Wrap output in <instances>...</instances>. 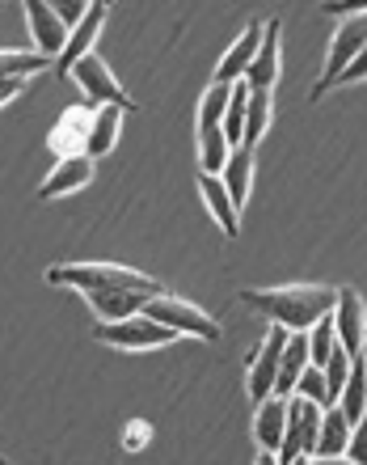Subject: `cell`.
Returning a JSON list of instances; mask_svg holds the SVG:
<instances>
[{"instance_id": "31", "label": "cell", "mask_w": 367, "mask_h": 465, "mask_svg": "<svg viewBox=\"0 0 367 465\" xmlns=\"http://www.w3.org/2000/svg\"><path fill=\"white\" fill-rule=\"evenodd\" d=\"M351 364H355V355H346L343 347H338V351L325 360V368H321V372H325V385H330V398H333V402L343 398V385H346V377H351Z\"/></svg>"}, {"instance_id": "38", "label": "cell", "mask_w": 367, "mask_h": 465, "mask_svg": "<svg viewBox=\"0 0 367 465\" xmlns=\"http://www.w3.org/2000/svg\"><path fill=\"white\" fill-rule=\"evenodd\" d=\"M363 364H367V347H363Z\"/></svg>"}, {"instance_id": "19", "label": "cell", "mask_w": 367, "mask_h": 465, "mask_svg": "<svg viewBox=\"0 0 367 465\" xmlns=\"http://www.w3.org/2000/svg\"><path fill=\"white\" fill-rule=\"evenodd\" d=\"M308 360V331L304 334H287V347H283V364H279V381H275V398H292L295 381L304 377Z\"/></svg>"}, {"instance_id": "37", "label": "cell", "mask_w": 367, "mask_h": 465, "mask_svg": "<svg viewBox=\"0 0 367 465\" xmlns=\"http://www.w3.org/2000/svg\"><path fill=\"white\" fill-rule=\"evenodd\" d=\"M283 465H313V457H295V461H283Z\"/></svg>"}, {"instance_id": "8", "label": "cell", "mask_w": 367, "mask_h": 465, "mask_svg": "<svg viewBox=\"0 0 367 465\" xmlns=\"http://www.w3.org/2000/svg\"><path fill=\"white\" fill-rule=\"evenodd\" d=\"M68 76H72L76 85H81V94H85L93 106H119V111H135V102L122 94L119 76L111 73V64L101 60L98 51H93V55H85V60L76 64Z\"/></svg>"}, {"instance_id": "2", "label": "cell", "mask_w": 367, "mask_h": 465, "mask_svg": "<svg viewBox=\"0 0 367 465\" xmlns=\"http://www.w3.org/2000/svg\"><path fill=\"white\" fill-rule=\"evenodd\" d=\"M47 283H63L76 292H148V296H165L160 280L144 275L135 267H119V262H68V267H51Z\"/></svg>"}, {"instance_id": "36", "label": "cell", "mask_w": 367, "mask_h": 465, "mask_svg": "<svg viewBox=\"0 0 367 465\" xmlns=\"http://www.w3.org/2000/svg\"><path fill=\"white\" fill-rule=\"evenodd\" d=\"M254 465H283V461H279V453H262V449H257V461Z\"/></svg>"}, {"instance_id": "24", "label": "cell", "mask_w": 367, "mask_h": 465, "mask_svg": "<svg viewBox=\"0 0 367 465\" xmlns=\"http://www.w3.org/2000/svg\"><path fill=\"white\" fill-rule=\"evenodd\" d=\"M228 157H233V144H228L224 127H198V170L224 173Z\"/></svg>"}, {"instance_id": "11", "label": "cell", "mask_w": 367, "mask_h": 465, "mask_svg": "<svg viewBox=\"0 0 367 465\" xmlns=\"http://www.w3.org/2000/svg\"><path fill=\"white\" fill-rule=\"evenodd\" d=\"M333 331H338V343H343L346 355H363V347H367V301L355 292V288H343V292H338Z\"/></svg>"}, {"instance_id": "29", "label": "cell", "mask_w": 367, "mask_h": 465, "mask_svg": "<svg viewBox=\"0 0 367 465\" xmlns=\"http://www.w3.org/2000/svg\"><path fill=\"white\" fill-rule=\"evenodd\" d=\"M338 331H333V313L330 318H321L313 331H308V360H313V368H325V360H330L333 351H338Z\"/></svg>"}, {"instance_id": "33", "label": "cell", "mask_w": 367, "mask_h": 465, "mask_svg": "<svg viewBox=\"0 0 367 465\" xmlns=\"http://www.w3.org/2000/svg\"><path fill=\"white\" fill-rule=\"evenodd\" d=\"M359 81H367V47L359 51V60L351 64V68H346V73H343V81H338V85H359Z\"/></svg>"}, {"instance_id": "27", "label": "cell", "mask_w": 367, "mask_h": 465, "mask_svg": "<svg viewBox=\"0 0 367 465\" xmlns=\"http://www.w3.org/2000/svg\"><path fill=\"white\" fill-rule=\"evenodd\" d=\"M228 102H233V85H220L211 81L198 98V127H220L224 114H228Z\"/></svg>"}, {"instance_id": "15", "label": "cell", "mask_w": 367, "mask_h": 465, "mask_svg": "<svg viewBox=\"0 0 367 465\" xmlns=\"http://www.w3.org/2000/svg\"><path fill=\"white\" fill-rule=\"evenodd\" d=\"M106 17H111V9H106V5H89L85 22H81L72 35H68V47H63V55L55 60V68H60V73H72V68L85 60V55H93V47H98V35H101V25H106Z\"/></svg>"}, {"instance_id": "9", "label": "cell", "mask_w": 367, "mask_h": 465, "mask_svg": "<svg viewBox=\"0 0 367 465\" xmlns=\"http://www.w3.org/2000/svg\"><path fill=\"white\" fill-rule=\"evenodd\" d=\"M25 30H30V38H34V51L38 55H47L51 64L63 55L68 35H72V30L60 22L55 5H47V0H25Z\"/></svg>"}, {"instance_id": "13", "label": "cell", "mask_w": 367, "mask_h": 465, "mask_svg": "<svg viewBox=\"0 0 367 465\" xmlns=\"http://www.w3.org/2000/svg\"><path fill=\"white\" fill-rule=\"evenodd\" d=\"M93 114H98V106H68V111H63V119L55 123V132H51V153H55V161L85 153Z\"/></svg>"}, {"instance_id": "3", "label": "cell", "mask_w": 367, "mask_h": 465, "mask_svg": "<svg viewBox=\"0 0 367 465\" xmlns=\"http://www.w3.org/2000/svg\"><path fill=\"white\" fill-rule=\"evenodd\" d=\"M367 47V9L355 13V17H343V22L333 25V38H330V55H325V68H321L317 85H313V98H325L343 73L351 64L359 60V51Z\"/></svg>"}, {"instance_id": "32", "label": "cell", "mask_w": 367, "mask_h": 465, "mask_svg": "<svg viewBox=\"0 0 367 465\" xmlns=\"http://www.w3.org/2000/svg\"><path fill=\"white\" fill-rule=\"evenodd\" d=\"M346 457L355 465H367V415L355 423V431H351V449H346Z\"/></svg>"}, {"instance_id": "23", "label": "cell", "mask_w": 367, "mask_h": 465, "mask_svg": "<svg viewBox=\"0 0 367 465\" xmlns=\"http://www.w3.org/2000/svg\"><path fill=\"white\" fill-rule=\"evenodd\" d=\"M51 60L38 55L34 47H0V81H30V76L47 73Z\"/></svg>"}, {"instance_id": "21", "label": "cell", "mask_w": 367, "mask_h": 465, "mask_svg": "<svg viewBox=\"0 0 367 465\" xmlns=\"http://www.w3.org/2000/svg\"><path fill=\"white\" fill-rule=\"evenodd\" d=\"M351 431H355V423L343 415V406H330L325 419H321V440H317V453L313 457H346Z\"/></svg>"}, {"instance_id": "34", "label": "cell", "mask_w": 367, "mask_h": 465, "mask_svg": "<svg viewBox=\"0 0 367 465\" xmlns=\"http://www.w3.org/2000/svg\"><path fill=\"white\" fill-rule=\"evenodd\" d=\"M22 89H25V81H0V106H9Z\"/></svg>"}, {"instance_id": "16", "label": "cell", "mask_w": 367, "mask_h": 465, "mask_svg": "<svg viewBox=\"0 0 367 465\" xmlns=\"http://www.w3.org/2000/svg\"><path fill=\"white\" fill-rule=\"evenodd\" d=\"M287 436V398H266L254 406V440L262 453H279Z\"/></svg>"}, {"instance_id": "25", "label": "cell", "mask_w": 367, "mask_h": 465, "mask_svg": "<svg viewBox=\"0 0 367 465\" xmlns=\"http://www.w3.org/2000/svg\"><path fill=\"white\" fill-rule=\"evenodd\" d=\"M338 406H343V415L351 419V423H359V419L367 415V364H363V355H355V364H351V377H346V385H343Z\"/></svg>"}, {"instance_id": "1", "label": "cell", "mask_w": 367, "mask_h": 465, "mask_svg": "<svg viewBox=\"0 0 367 465\" xmlns=\"http://www.w3.org/2000/svg\"><path fill=\"white\" fill-rule=\"evenodd\" d=\"M338 292L343 288H330V283H279V288H245L241 305L283 331L304 334L338 309Z\"/></svg>"}, {"instance_id": "5", "label": "cell", "mask_w": 367, "mask_h": 465, "mask_svg": "<svg viewBox=\"0 0 367 465\" xmlns=\"http://www.w3.org/2000/svg\"><path fill=\"white\" fill-rule=\"evenodd\" d=\"M144 313H148L152 322H160V326H169V331H178V334L203 339V343H216V339L224 334V331H220V322L211 318L208 309L190 305V301H182V296H173V292L152 296Z\"/></svg>"}, {"instance_id": "18", "label": "cell", "mask_w": 367, "mask_h": 465, "mask_svg": "<svg viewBox=\"0 0 367 465\" xmlns=\"http://www.w3.org/2000/svg\"><path fill=\"white\" fill-rule=\"evenodd\" d=\"M89 309L98 313V322H122V318H135V313H144L148 292H85Z\"/></svg>"}, {"instance_id": "26", "label": "cell", "mask_w": 367, "mask_h": 465, "mask_svg": "<svg viewBox=\"0 0 367 465\" xmlns=\"http://www.w3.org/2000/svg\"><path fill=\"white\" fill-rule=\"evenodd\" d=\"M270 119H275V98L262 89H249V114H245V144L241 148H257L266 135Z\"/></svg>"}, {"instance_id": "10", "label": "cell", "mask_w": 367, "mask_h": 465, "mask_svg": "<svg viewBox=\"0 0 367 465\" xmlns=\"http://www.w3.org/2000/svg\"><path fill=\"white\" fill-rule=\"evenodd\" d=\"M262 38H266V22H249V25H245L241 38L224 51V60H220V68H216V76H211V81H220V85H241L245 76H249V68H254L257 51H262Z\"/></svg>"}, {"instance_id": "12", "label": "cell", "mask_w": 367, "mask_h": 465, "mask_svg": "<svg viewBox=\"0 0 367 465\" xmlns=\"http://www.w3.org/2000/svg\"><path fill=\"white\" fill-rule=\"evenodd\" d=\"M93 183V157L89 153H76V157H63L51 165V173L38 186V199H60V195H76Z\"/></svg>"}, {"instance_id": "4", "label": "cell", "mask_w": 367, "mask_h": 465, "mask_svg": "<svg viewBox=\"0 0 367 465\" xmlns=\"http://www.w3.org/2000/svg\"><path fill=\"white\" fill-rule=\"evenodd\" d=\"M93 339L106 347H119V351H157V347L178 343L182 334L152 322L148 313H135V318H122V322H98Z\"/></svg>"}, {"instance_id": "7", "label": "cell", "mask_w": 367, "mask_h": 465, "mask_svg": "<svg viewBox=\"0 0 367 465\" xmlns=\"http://www.w3.org/2000/svg\"><path fill=\"white\" fill-rule=\"evenodd\" d=\"M321 419H325V411H321L317 402H308V398H287V436H283L279 461H295V457L317 453Z\"/></svg>"}, {"instance_id": "28", "label": "cell", "mask_w": 367, "mask_h": 465, "mask_svg": "<svg viewBox=\"0 0 367 465\" xmlns=\"http://www.w3.org/2000/svg\"><path fill=\"white\" fill-rule=\"evenodd\" d=\"M245 114H249V85H233V102H228V114H224V135H228V144L241 148L245 144Z\"/></svg>"}, {"instance_id": "20", "label": "cell", "mask_w": 367, "mask_h": 465, "mask_svg": "<svg viewBox=\"0 0 367 465\" xmlns=\"http://www.w3.org/2000/svg\"><path fill=\"white\" fill-rule=\"evenodd\" d=\"M220 183L228 186V195H233L237 212L249 203V186H254V148H233V157L224 165Z\"/></svg>"}, {"instance_id": "39", "label": "cell", "mask_w": 367, "mask_h": 465, "mask_svg": "<svg viewBox=\"0 0 367 465\" xmlns=\"http://www.w3.org/2000/svg\"><path fill=\"white\" fill-rule=\"evenodd\" d=\"M0 465H9V461H5V457H0Z\"/></svg>"}, {"instance_id": "22", "label": "cell", "mask_w": 367, "mask_h": 465, "mask_svg": "<svg viewBox=\"0 0 367 465\" xmlns=\"http://www.w3.org/2000/svg\"><path fill=\"white\" fill-rule=\"evenodd\" d=\"M122 114H127V111H119V106H98V114H93V127H89V144H85V153L93 161L106 157V153H114V144H119Z\"/></svg>"}, {"instance_id": "14", "label": "cell", "mask_w": 367, "mask_h": 465, "mask_svg": "<svg viewBox=\"0 0 367 465\" xmlns=\"http://www.w3.org/2000/svg\"><path fill=\"white\" fill-rule=\"evenodd\" d=\"M279 17H270L266 22V38H262V51H257L254 68H249V76H245V85L249 89H262V94H270V89L279 85V73H283V30H279Z\"/></svg>"}, {"instance_id": "30", "label": "cell", "mask_w": 367, "mask_h": 465, "mask_svg": "<svg viewBox=\"0 0 367 465\" xmlns=\"http://www.w3.org/2000/svg\"><path fill=\"white\" fill-rule=\"evenodd\" d=\"M292 398H308V402H317L321 411H330V406H338V402H333V398H330V385H325V372H321V368H313V364L304 368V377L295 381V393H292Z\"/></svg>"}, {"instance_id": "35", "label": "cell", "mask_w": 367, "mask_h": 465, "mask_svg": "<svg viewBox=\"0 0 367 465\" xmlns=\"http://www.w3.org/2000/svg\"><path fill=\"white\" fill-rule=\"evenodd\" d=\"M313 465H355L351 457H313Z\"/></svg>"}, {"instance_id": "17", "label": "cell", "mask_w": 367, "mask_h": 465, "mask_svg": "<svg viewBox=\"0 0 367 465\" xmlns=\"http://www.w3.org/2000/svg\"><path fill=\"white\" fill-rule=\"evenodd\" d=\"M198 195H203V203H208V212L216 216L224 237H237V232H241V212H237L228 186L220 183V173H198Z\"/></svg>"}, {"instance_id": "6", "label": "cell", "mask_w": 367, "mask_h": 465, "mask_svg": "<svg viewBox=\"0 0 367 465\" xmlns=\"http://www.w3.org/2000/svg\"><path fill=\"white\" fill-rule=\"evenodd\" d=\"M287 334L283 326L266 331V339L257 343V351L249 355V372H245V390H249V402H266L275 398V381H279V364H283V347H287Z\"/></svg>"}]
</instances>
